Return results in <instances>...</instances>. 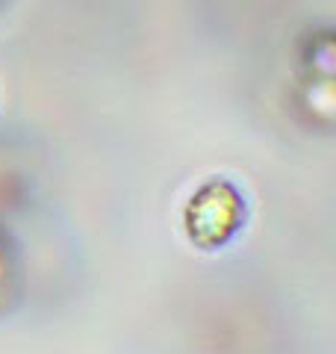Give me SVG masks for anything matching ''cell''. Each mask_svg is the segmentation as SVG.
<instances>
[{
    "label": "cell",
    "instance_id": "6da1fadb",
    "mask_svg": "<svg viewBox=\"0 0 336 354\" xmlns=\"http://www.w3.org/2000/svg\"><path fill=\"white\" fill-rule=\"evenodd\" d=\"M245 221L242 192L230 180L212 177L198 186L183 207V230L200 251H216L239 234Z\"/></svg>",
    "mask_w": 336,
    "mask_h": 354
},
{
    "label": "cell",
    "instance_id": "7a4b0ae2",
    "mask_svg": "<svg viewBox=\"0 0 336 354\" xmlns=\"http://www.w3.org/2000/svg\"><path fill=\"white\" fill-rule=\"evenodd\" d=\"M9 283H12V260H9L6 242L0 239V298L9 292Z\"/></svg>",
    "mask_w": 336,
    "mask_h": 354
}]
</instances>
